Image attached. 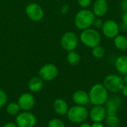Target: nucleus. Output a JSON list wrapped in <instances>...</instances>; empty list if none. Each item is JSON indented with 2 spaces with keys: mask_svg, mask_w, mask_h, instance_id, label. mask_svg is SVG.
Segmentation results:
<instances>
[{
  "mask_svg": "<svg viewBox=\"0 0 127 127\" xmlns=\"http://www.w3.org/2000/svg\"><path fill=\"white\" fill-rule=\"evenodd\" d=\"M16 124L18 127H34L36 118L30 111H23L16 116Z\"/></svg>",
  "mask_w": 127,
  "mask_h": 127,
  "instance_id": "nucleus-6",
  "label": "nucleus"
},
{
  "mask_svg": "<svg viewBox=\"0 0 127 127\" xmlns=\"http://www.w3.org/2000/svg\"><path fill=\"white\" fill-rule=\"evenodd\" d=\"M121 91H122V93H123L124 96L127 97V85H124V88L122 89Z\"/></svg>",
  "mask_w": 127,
  "mask_h": 127,
  "instance_id": "nucleus-33",
  "label": "nucleus"
},
{
  "mask_svg": "<svg viewBox=\"0 0 127 127\" xmlns=\"http://www.w3.org/2000/svg\"><path fill=\"white\" fill-rule=\"evenodd\" d=\"M57 67L52 63H48L42 66L39 71V77L46 82H50L54 80L58 75Z\"/></svg>",
  "mask_w": 127,
  "mask_h": 127,
  "instance_id": "nucleus-8",
  "label": "nucleus"
},
{
  "mask_svg": "<svg viewBox=\"0 0 127 127\" xmlns=\"http://www.w3.org/2000/svg\"><path fill=\"white\" fill-rule=\"evenodd\" d=\"M122 103V100L118 95H112L108 98L106 104V115H115L117 112L121 107Z\"/></svg>",
  "mask_w": 127,
  "mask_h": 127,
  "instance_id": "nucleus-11",
  "label": "nucleus"
},
{
  "mask_svg": "<svg viewBox=\"0 0 127 127\" xmlns=\"http://www.w3.org/2000/svg\"><path fill=\"white\" fill-rule=\"evenodd\" d=\"M104 54H105V51H104L103 48L100 45H97V46L93 48V49H92V55L97 59L102 58L104 56Z\"/></svg>",
  "mask_w": 127,
  "mask_h": 127,
  "instance_id": "nucleus-23",
  "label": "nucleus"
},
{
  "mask_svg": "<svg viewBox=\"0 0 127 127\" xmlns=\"http://www.w3.org/2000/svg\"><path fill=\"white\" fill-rule=\"evenodd\" d=\"M79 5L83 8H86L92 4V0H77Z\"/></svg>",
  "mask_w": 127,
  "mask_h": 127,
  "instance_id": "nucleus-26",
  "label": "nucleus"
},
{
  "mask_svg": "<svg viewBox=\"0 0 127 127\" xmlns=\"http://www.w3.org/2000/svg\"><path fill=\"white\" fill-rule=\"evenodd\" d=\"M21 111V109L16 102H11L6 106V112L11 116H16Z\"/></svg>",
  "mask_w": 127,
  "mask_h": 127,
  "instance_id": "nucleus-21",
  "label": "nucleus"
},
{
  "mask_svg": "<svg viewBox=\"0 0 127 127\" xmlns=\"http://www.w3.org/2000/svg\"><path fill=\"white\" fill-rule=\"evenodd\" d=\"M48 127H66L65 124L63 122V121L58 118H53L49 121L48 124Z\"/></svg>",
  "mask_w": 127,
  "mask_h": 127,
  "instance_id": "nucleus-24",
  "label": "nucleus"
},
{
  "mask_svg": "<svg viewBox=\"0 0 127 127\" xmlns=\"http://www.w3.org/2000/svg\"><path fill=\"white\" fill-rule=\"evenodd\" d=\"M18 104L22 111H30L36 103L34 96L31 93H24L18 98Z\"/></svg>",
  "mask_w": 127,
  "mask_h": 127,
  "instance_id": "nucleus-12",
  "label": "nucleus"
},
{
  "mask_svg": "<svg viewBox=\"0 0 127 127\" xmlns=\"http://www.w3.org/2000/svg\"><path fill=\"white\" fill-rule=\"evenodd\" d=\"M79 127H91V125L87 123H82Z\"/></svg>",
  "mask_w": 127,
  "mask_h": 127,
  "instance_id": "nucleus-34",
  "label": "nucleus"
},
{
  "mask_svg": "<svg viewBox=\"0 0 127 127\" xmlns=\"http://www.w3.org/2000/svg\"><path fill=\"white\" fill-rule=\"evenodd\" d=\"M106 124L108 127H118L120 125V119L115 115H106Z\"/></svg>",
  "mask_w": 127,
  "mask_h": 127,
  "instance_id": "nucleus-22",
  "label": "nucleus"
},
{
  "mask_svg": "<svg viewBox=\"0 0 127 127\" xmlns=\"http://www.w3.org/2000/svg\"><path fill=\"white\" fill-rule=\"evenodd\" d=\"M28 87L31 92H39L43 88V80L39 77H32L28 82Z\"/></svg>",
  "mask_w": 127,
  "mask_h": 127,
  "instance_id": "nucleus-17",
  "label": "nucleus"
},
{
  "mask_svg": "<svg viewBox=\"0 0 127 127\" xmlns=\"http://www.w3.org/2000/svg\"><path fill=\"white\" fill-rule=\"evenodd\" d=\"M121 10L123 11H127V0H122L121 4Z\"/></svg>",
  "mask_w": 127,
  "mask_h": 127,
  "instance_id": "nucleus-28",
  "label": "nucleus"
},
{
  "mask_svg": "<svg viewBox=\"0 0 127 127\" xmlns=\"http://www.w3.org/2000/svg\"><path fill=\"white\" fill-rule=\"evenodd\" d=\"M54 112L59 115H65L68 111V106L67 102L63 98H57L54 100L53 104Z\"/></svg>",
  "mask_w": 127,
  "mask_h": 127,
  "instance_id": "nucleus-16",
  "label": "nucleus"
},
{
  "mask_svg": "<svg viewBox=\"0 0 127 127\" xmlns=\"http://www.w3.org/2000/svg\"><path fill=\"white\" fill-rule=\"evenodd\" d=\"M7 103V95L6 94V92L0 89V109L4 107Z\"/></svg>",
  "mask_w": 127,
  "mask_h": 127,
  "instance_id": "nucleus-25",
  "label": "nucleus"
},
{
  "mask_svg": "<svg viewBox=\"0 0 127 127\" xmlns=\"http://www.w3.org/2000/svg\"><path fill=\"white\" fill-rule=\"evenodd\" d=\"M95 19L94 13L89 9H83L80 10L75 16L74 25L80 30H85L93 25Z\"/></svg>",
  "mask_w": 127,
  "mask_h": 127,
  "instance_id": "nucleus-2",
  "label": "nucleus"
},
{
  "mask_svg": "<svg viewBox=\"0 0 127 127\" xmlns=\"http://www.w3.org/2000/svg\"><path fill=\"white\" fill-rule=\"evenodd\" d=\"M108 11V2L106 0H96L93 5V13L98 17L103 16Z\"/></svg>",
  "mask_w": 127,
  "mask_h": 127,
  "instance_id": "nucleus-15",
  "label": "nucleus"
},
{
  "mask_svg": "<svg viewBox=\"0 0 127 127\" xmlns=\"http://www.w3.org/2000/svg\"><path fill=\"white\" fill-rule=\"evenodd\" d=\"M117 71L121 74H127V56H121L118 57L115 63Z\"/></svg>",
  "mask_w": 127,
  "mask_h": 127,
  "instance_id": "nucleus-18",
  "label": "nucleus"
},
{
  "mask_svg": "<svg viewBox=\"0 0 127 127\" xmlns=\"http://www.w3.org/2000/svg\"><path fill=\"white\" fill-rule=\"evenodd\" d=\"M115 46L120 51L127 50V37L124 35H118L114 39Z\"/></svg>",
  "mask_w": 127,
  "mask_h": 127,
  "instance_id": "nucleus-19",
  "label": "nucleus"
},
{
  "mask_svg": "<svg viewBox=\"0 0 127 127\" xmlns=\"http://www.w3.org/2000/svg\"><path fill=\"white\" fill-rule=\"evenodd\" d=\"M68 10H69V6H68V4H64L63 6V7H62V9H61V11H62V13H66L68 11Z\"/></svg>",
  "mask_w": 127,
  "mask_h": 127,
  "instance_id": "nucleus-29",
  "label": "nucleus"
},
{
  "mask_svg": "<svg viewBox=\"0 0 127 127\" xmlns=\"http://www.w3.org/2000/svg\"><path fill=\"white\" fill-rule=\"evenodd\" d=\"M89 115L93 122H102L106 117V109L103 106H94Z\"/></svg>",
  "mask_w": 127,
  "mask_h": 127,
  "instance_id": "nucleus-13",
  "label": "nucleus"
},
{
  "mask_svg": "<svg viewBox=\"0 0 127 127\" xmlns=\"http://www.w3.org/2000/svg\"><path fill=\"white\" fill-rule=\"evenodd\" d=\"M91 127H103V125L101 122H94V124L91 125Z\"/></svg>",
  "mask_w": 127,
  "mask_h": 127,
  "instance_id": "nucleus-32",
  "label": "nucleus"
},
{
  "mask_svg": "<svg viewBox=\"0 0 127 127\" xmlns=\"http://www.w3.org/2000/svg\"><path fill=\"white\" fill-rule=\"evenodd\" d=\"M72 100L76 105L86 106L89 102V94L83 90H77L72 95Z\"/></svg>",
  "mask_w": 127,
  "mask_h": 127,
  "instance_id": "nucleus-14",
  "label": "nucleus"
},
{
  "mask_svg": "<svg viewBox=\"0 0 127 127\" xmlns=\"http://www.w3.org/2000/svg\"><path fill=\"white\" fill-rule=\"evenodd\" d=\"M89 96V101L94 106H103L109 98L107 89L100 83H97L91 88Z\"/></svg>",
  "mask_w": 127,
  "mask_h": 127,
  "instance_id": "nucleus-1",
  "label": "nucleus"
},
{
  "mask_svg": "<svg viewBox=\"0 0 127 127\" xmlns=\"http://www.w3.org/2000/svg\"><path fill=\"white\" fill-rule=\"evenodd\" d=\"M119 30L120 27L118 24L112 19H109L106 21L102 26L103 33L106 37L109 39L115 38L116 36H118Z\"/></svg>",
  "mask_w": 127,
  "mask_h": 127,
  "instance_id": "nucleus-10",
  "label": "nucleus"
},
{
  "mask_svg": "<svg viewBox=\"0 0 127 127\" xmlns=\"http://www.w3.org/2000/svg\"><path fill=\"white\" fill-rule=\"evenodd\" d=\"M124 80V83H125L126 85H127V74H126V75H125Z\"/></svg>",
  "mask_w": 127,
  "mask_h": 127,
  "instance_id": "nucleus-35",
  "label": "nucleus"
},
{
  "mask_svg": "<svg viewBox=\"0 0 127 127\" xmlns=\"http://www.w3.org/2000/svg\"><path fill=\"white\" fill-rule=\"evenodd\" d=\"M80 39L84 45L92 48L99 45L101 41L100 33L97 30L89 28L83 30L80 33Z\"/></svg>",
  "mask_w": 127,
  "mask_h": 127,
  "instance_id": "nucleus-3",
  "label": "nucleus"
},
{
  "mask_svg": "<svg viewBox=\"0 0 127 127\" xmlns=\"http://www.w3.org/2000/svg\"><path fill=\"white\" fill-rule=\"evenodd\" d=\"M68 119L73 124H82L89 116V112L83 106L75 105L68 109Z\"/></svg>",
  "mask_w": 127,
  "mask_h": 127,
  "instance_id": "nucleus-4",
  "label": "nucleus"
},
{
  "mask_svg": "<svg viewBox=\"0 0 127 127\" xmlns=\"http://www.w3.org/2000/svg\"><path fill=\"white\" fill-rule=\"evenodd\" d=\"M60 44L63 48L67 51H74L78 45V36L75 33L68 31L62 36Z\"/></svg>",
  "mask_w": 127,
  "mask_h": 127,
  "instance_id": "nucleus-7",
  "label": "nucleus"
},
{
  "mask_svg": "<svg viewBox=\"0 0 127 127\" xmlns=\"http://www.w3.org/2000/svg\"><path fill=\"white\" fill-rule=\"evenodd\" d=\"M122 19H123V22L125 25L127 26V11H125L123 14L122 16Z\"/></svg>",
  "mask_w": 127,
  "mask_h": 127,
  "instance_id": "nucleus-31",
  "label": "nucleus"
},
{
  "mask_svg": "<svg viewBox=\"0 0 127 127\" xmlns=\"http://www.w3.org/2000/svg\"><path fill=\"white\" fill-rule=\"evenodd\" d=\"M66 59H67V62L71 65L74 66L80 63L81 57H80V55L75 51H68Z\"/></svg>",
  "mask_w": 127,
  "mask_h": 127,
  "instance_id": "nucleus-20",
  "label": "nucleus"
},
{
  "mask_svg": "<svg viewBox=\"0 0 127 127\" xmlns=\"http://www.w3.org/2000/svg\"><path fill=\"white\" fill-rule=\"evenodd\" d=\"M25 12L28 17L33 21L39 22L42 19L44 16V10L42 7L37 3H30L25 8Z\"/></svg>",
  "mask_w": 127,
  "mask_h": 127,
  "instance_id": "nucleus-9",
  "label": "nucleus"
},
{
  "mask_svg": "<svg viewBox=\"0 0 127 127\" xmlns=\"http://www.w3.org/2000/svg\"><path fill=\"white\" fill-rule=\"evenodd\" d=\"M2 127H18V126L16 124V123H12V122H9L5 124L4 125H3Z\"/></svg>",
  "mask_w": 127,
  "mask_h": 127,
  "instance_id": "nucleus-30",
  "label": "nucleus"
},
{
  "mask_svg": "<svg viewBox=\"0 0 127 127\" xmlns=\"http://www.w3.org/2000/svg\"><path fill=\"white\" fill-rule=\"evenodd\" d=\"M93 25H95V28H102V26H103V22L102 19H100V18H95V21H94V22H93Z\"/></svg>",
  "mask_w": 127,
  "mask_h": 127,
  "instance_id": "nucleus-27",
  "label": "nucleus"
},
{
  "mask_svg": "<svg viewBox=\"0 0 127 127\" xmlns=\"http://www.w3.org/2000/svg\"><path fill=\"white\" fill-rule=\"evenodd\" d=\"M125 83L124 79L117 74H109L106 77L103 81V86L108 92L117 93L122 90Z\"/></svg>",
  "mask_w": 127,
  "mask_h": 127,
  "instance_id": "nucleus-5",
  "label": "nucleus"
}]
</instances>
